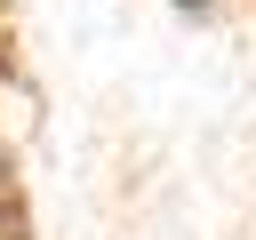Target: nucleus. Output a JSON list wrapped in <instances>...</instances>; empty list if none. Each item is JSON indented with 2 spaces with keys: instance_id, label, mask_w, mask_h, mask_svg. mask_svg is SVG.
I'll use <instances>...</instances> for the list:
<instances>
[{
  "instance_id": "f257e3e1",
  "label": "nucleus",
  "mask_w": 256,
  "mask_h": 240,
  "mask_svg": "<svg viewBox=\"0 0 256 240\" xmlns=\"http://www.w3.org/2000/svg\"><path fill=\"white\" fill-rule=\"evenodd\" d=\"M0 240H8V216H0Z\"/></svg>"
}]
</instances>
